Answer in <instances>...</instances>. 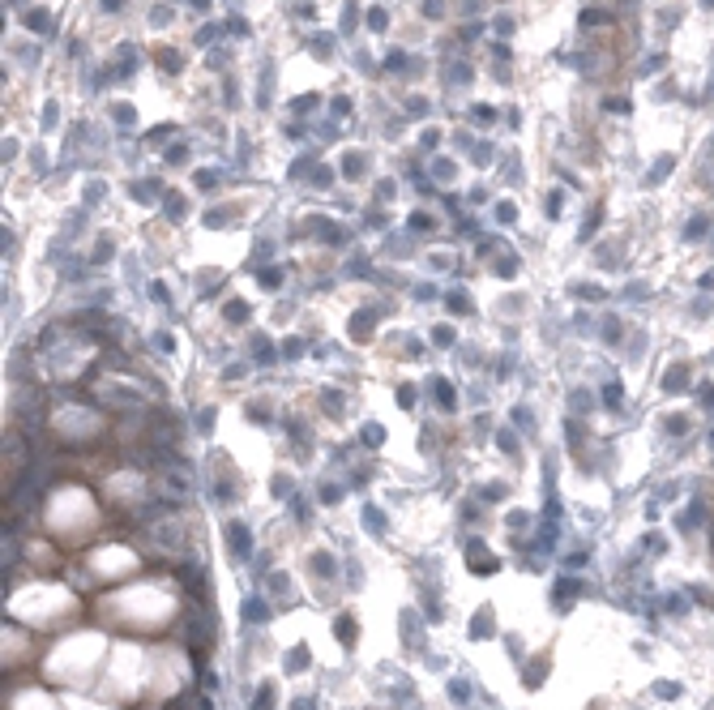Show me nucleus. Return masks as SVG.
<instances>
[{"mask_svg":"<svg viewBox=\"0 0 714 710\" xmlns=\"http://www.w3.org/2000/svg\"><path fill=\"white\" fill-rule=\"evenodd\" d=\"M90 569L103 578V573H129V569H137V561H133V552L129 548H98L94 557H90Z\"/></svg>","mask_w":714,"mask_h":710,"instance_id":"obj_1","label":"nucleus"},{"mask_svg":"<svg viewBox=\"0 0 714 710\" xmlns=\"http://www.w3.org/2000/svg\"><path fill=\"white\" fill-rule=\"evenodd\" d=\"M227 543H231V552L244 561V557L253 552V531H248L244 522H227Z\"/></svg>","mask_w":714,"mask_h":710,"instance_id":"obj_2","label":"nucleus"},{"mask_svg":"<svg viewBox=\"0 0 714 710\" xmlns=\"http://www.w3.org/2000/svg\"><path fill=\"white\" fill-rule=\"evenodd\" d=\"M492 633H497V616H492V608H479L475 621H471V638L483 642V638H492Z\"/></svg>","mask_w":714,"mask_h":710,"instance_id":"obj_3","label":"nucleus"},{"mask_svg":"<svg viewBox=\"0 0 714 710\" xmlns=\"http://www.w3.org/2000/svg\"><path fill=\"white\" fill-rule=\"evenodd\" d=\"M334 633H338L343 646H355V642H359V621H355L351 612H343V616L334 621Z\"/></svg>","mask_w":714,"mask_h":710,"instance_id":"obj_4","label":"nucleus"},{"mask_svg":"<svg viewBox=\"0 0 714 710\" xmlns=\"http://www.w3.org/2000/svg\"><path fill=\"white\" fill-rule=\"evenodd\" d=\"M578 590H582V582L578 578H561L556 586H552V604H561V608H569L573 599H578Z\"/></svg>","mask_w":714,"mask_h":710,"instance_id":"obj_5","label":"nucleus"},{"mask_svg":"<svg viewBox=\"0 0 714 710\" xmlns=\"http://www.w3.org/2000/svg\"><path fill=\"white\" fill-rule=\"evenodd\" d=\"M466 552H471V569H475V573H492V569H497V557H492V552H483L479 543H471Z\"/></svg>","mask_w":714,"mask_h":710,"instance_id":"obj_6","label":"nucleus"},{"mask_svg":"<svg viewBox=\"0 0 714 710\" xmlns=\"http://www.w3.org/2000/svg\"><path fill=\"white\" fill-rule=\"evenodd\" d=\"M714 223H710V214H693L689 223H684V240H706V232H710Z\"/></svg>","mask_w":714,"mask_h":710,"instance_id":"obj_7","label":"nucleus"},{"mask_svg":"<svg viewBox=\"0 0 714 710\" xmlns=\"http://www.w3.org/2000/svg\"><path fill=\"white\" fill-rule=\"evenodd\" d=\"M672 163H676V158H658V163H654V167L646 172V189H654L658 180H668V172H672Z\"/></svg>","mask_w":714,"mask_h":710,"instance_id":"obj_8","label":"nucleus"},{"mask_svg":"<svg viewBox=\"0 0 714 710\" xmlns=\"http://www.w3.org/2000/svg\"><path fill=\"white\" fill-rule=\"evenodd\" d=\"M269 616V608L261 604V599H244V621H253V625H261Z\"/></svg>","mask_w":714,"mask_h":710,"instance_id":"obj_9","label":"nucleus"},{"mask_svg":"<svg viewBox=\"0 0 714 710\" xmlns=\"http://www.w3.org/2000/svg\"><path fill=\"white\" fill-rule=\"evenodd\" d=\"M450 697H454L458 706H466V702H471V685H466V680H450Z\"/></svg>","mask_w":714,"mask_h":710,"instance_id":"obj_10","label":"nucleus"},{"mask_svg":"<svg viewBox=\"0 0 714 710\" xmlns=\"http://www.w3.org/2000/svg\"><path fill=\"white\" fill-rule=\"evenodd\" d=\"M364 522H368V531H372V535H385V526H381V522H385V518H381V514H376L372 505L364 509Z\"/></svg>","mask_w":714,"mask_h":710,"instance_id":"obj_11","label":"nucleus"},{"mask_svg":"<svg viewBox=\"0 0 714 710\" xmlns=\"http://www.w3.org/2000/svg\"><path fill=\"white\" fill-rule=\"evenodd\" d=\"M658 693H663V702H672V697L680 693V685H676V680H663V685H654V697H658Z\"/></svg>","mask_w":714,"mask_h":710,"instance_id":"obj_12","label":"nucleus"},{"mask_svg":"<svg viewBox=\"0 0 714 710\" xmlns=\"http://www.w3.org/2000/svg\"><path fill=\"white\" fill-rule=\"evenodd\" d=\"M385 22H390V18H385V9H372V18H368V26H372V30H385Z\"/></svg>","mask_w":714,"mask_h":710,"instance_id":"obj_13","label":"nucleus"},{"mask_svg":"<svg viewBox=\"0 0 714 710\" xmlns=\"http://www.w3.org/2000/svg\"><path fill=\"white\" fill-rule=\"evenodd\" d=\"M603 107H608V112H625V116H629V99H608Z\"/></svg>","mask_w":714,"mask_h":710,"instance_id":"obj_14","label":"nucleus"},{"mask_svg":"<svg viewBox=\"0 0 714 710\" xmlns=\"http://www.w3.org/2000/svg\"><path fill=\"white\" fill-rule=\"evenodd\" d=\"M471 116H475V120H479V125H483V120H487V125H492V116H497V112H492V107H475V112H471Z\"/></svg>","mask_w":714,"mask_h":710,"instance_id":"obj_15","label":"nucleus"},{"mask_svg":"<svg viewBox=\"0 0 714 710\" xmlns=\"http://www.w3.org/2000/svg\"><path fill=\"white\" fill-rule=\"evenodd\" d=\"M706 154H710V158H714V137H710V141H706Z\"/></svg>","mask_w":714,"mask_h":710,"instance_id":"obj_16","label":"nucleus"}]
</instances>
